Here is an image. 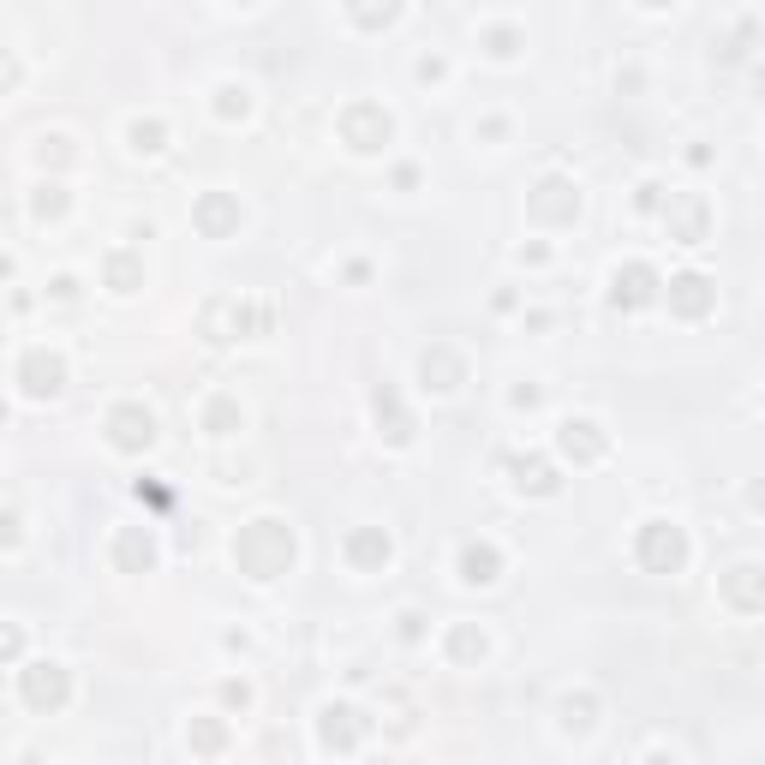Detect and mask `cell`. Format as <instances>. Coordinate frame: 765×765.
<instances>
[{"instance_id":"2","label":"cell","mask_w":765,"mask_h":765,"mask_svg":"<svg viewBox=\"0 0 765 765\" xmlns=\"http://www.w3.org/2000/svg\"><path fill=\"white\" fill-rule=\"evenodd\" d=\"M276 329V306L258 299H210L203 306V335L210 341H246V335H269Z\"/></svg>"},{"instance_id":"17","label":"cell","mask_w":765,"mask_h":765,"mask_svg":"<svg viewBox=\"0 0 765 765\" xmlns=\"http://www.w3.org/2000/svg\"><path fill=\"white\" fill-rule=\"evenodd\" d=\"M371 413H377V430L395 443V449H401V443H413V413L401 407V395H395L389 383H377V389H371Z\"/></svg>"},{"instance_id":"25","label":"cell","mask_w":765,"mask_h":765,"mask_svg":"<svg viewBox=\"0 0 765 765\" xmlns=\"http://www.w3.org/2000/svg\"><path fill=\"white\" fill-rule=\"evenodd\" d=\"M563 729H593L598 724V694H563Z\"/></svg>"},{"instance_id":"28","label":"cell","mask_w":765,"mask_h":765,"mask_svg":"<svg viewBox=\"0 0 765 765\" xmlns=\"http://www.w3.org/2000/svg\"><path fill=\"white\" fill-rule=\"evenodd\" d=\"M246 108H251L246 85H221V90H216V115H221V120H239Z\"/></svg>"},{"instance_id":"23","label":"cell","mask_w":765,"mask_h":765,"mask_svg":"<svg viewBox=\"0 0 765 765\" xmlns=\"http://www.w3.org/2000/svg\"><path fill=\"white\" fill-rule=\"evenodd\" d=\"M186 742L198 747L203 759H210V754H221V747H228V729H221L216 717H191V724H186Z\"/></svg>"},{"instance_id":"33","label":"cell","mask_w":765,"mask_h":765,"mask_svg":"<svg viewBox=\"0 0 765 765\" xmlns=\"http://www.w3.org/2000/svg\"><path fill=\"white\" fill-rule=\"evenodd\" d=\"M354 19H359V24H389V19H395V7H383V12H377V7H359Z\"/></svg>"},{"instance_id":"34","label":"cell","mask_w":765,"mask_h":765,"mask_svg":"<svg viewBox=\"0 0 765 765\" xmlns=\"http://www.w3.org/2000/svg\"><path fill=\"white\" fill-rule=\"evenodd\" d=\"M419 634H425V616L407 610V616H401V640H419Z\"/></svg>"},{"instance_id":"31","label":"cell","mask_w":765,"mask_h":765,"mask_svg":"<svg viewBox=\"0 0 765 765\" xmlns=\"http://www.w3.org/2000/svg\"><path fill=\"white\" fill-rule=\"evenodd\" d=\"M30 210H37L42 221H48V216H60V210H67V191H60V186H42V191H37V203H30Z\"/></svg>"},{"instance_id":"24","label":"cell","mask_w":765,"mask_h":765,"mask_svg":"<svg viewBox=\"0 0 765 765\" xmlns=\"http://www.w3.org/2000/svg\"><path fill=\"white\" fill-rule=\"evenodd\" d=\"M239 425H246V413H239L234 395H216V401L203 407V430H216V437H228V430H239Z\"/></svg>"},{"instance_id":"35","label":"cell","mask_w":765,"mask_h":765,"mask_svg":"<svg viewBox=\"0 0 765 765\" xmlns=\"http://www.w3.org/2000/svg\"><path fill=\"white\" fill-rule=\"evenodd\" d=\"M747 503H754L759 515H765V485H754V490H747Z\"/></svg>"},{"instance_id":"19","label":"cell","mask_w":765,"mask_h":765,"mask_svg":"<svg viewBox=\"0 0 765 765\" xmlns=\"http://www.w3.org/2000/svg\"><path fill=\"white\" fill-rule=\"evenodd\" d=\"M508 473H515V485L533 490V497H556V485H563L545 455H508Z\"/></svg>"},{"instance_id":"11","label":"cell","mask_w":765,"mask_h":765,"mask_svg":"<svg viewBox=\"0 0 765 765\" xmlns=\"http://www.w3.org/2000/svg\"><path fill=\"white\" fill-rule=\"evenodd\" d=\"M717 593H724L729 610H765V568L759 563H736V568H724L717 574Z\"/></svg>"},{"instance_id":"5","label":"cell","mask_w":765,"mask_h":765,"mask_svg":"<svg viewBox=\"0 0 765 765\" xmlns=\"http://www.w3.org/2000/svg\"><path fill=\"white\" fill-rule=\"evenodd\" d=\"M67 694H72V682H67V669H60V664L19 669V699H24L30 712H60V706H67Z\"/></svg>"},{"instance_id":"22","label":"cell","mask_w":765,"mask_h":765,"mask_svg":"<svg viewBox=\"0 0 765 765\" xmlns=\"http://www.w3.org/2000/svg\"><path fill=\"white\" fill-rule=\"evenodd\" d=\"M102 281L115 287V294H138V287H143V264L132 258V251H108V264H102Z\"/></svg>"},{"instance_id":"12","label":"cell","mask_w":765,"mask_h":765,"mask_svg":"<svg viewBox=\"0 0 765 765\" xmlns=\"http://www.w3.org/2000/svg\"><path fill=\"white\" fill-rule=\"evenodd\" d=\"M664 287H669V311L676 317H706L717 306V287L699 276V269H682V276H669Z\"/></svg>"},{"instance_id":"30","label":"cell","mask_w":765,"mask_h":765,"mask_svg":"<svg viewBox=\"0 0 765 765\" xmlns=\"http://www.w3.org/2000/svg\"><path fill=\"white\" fill-rule=\"evenodd\" d=\"M485 42H490V54H503V60H508V54L520 48V30H515V24H490V30H485Z\"/></svg>"},{"instance_id":"14","label":"cell","mask_w":765,"mask_h":765,"mask_svg":"<svg viewBox=\"0 0 765 765\" xmlns=\"http://www.w3.org/2000/svg\"><path fill=\"white\" fill-rule=\"evenodd\" d=\"M365 736V717L354 706H324V717H317V742L329 747V754H354Z\"/></svg>"},{"instance_id":"32","label":"cell","mask_w":765,"mask_h":765,"mask_svg":"<svg viewBox=\"0 0 765 765\" xmlns=\"http://www.w3.org/2000/svg\"><path fill=\"white\" fill-rule=\"evenodd\" d=\"M221 699H228V706H246L251 688H246V682H221Z\"/></svg>"},{"instance_id":"4","label":"cell","mask_w":765,"mask_h":765,"mask_svg":"<svg viewBox=\"0 0 765 765\" xmlns=\"http://www.w3.org/2000/svg\"><path fill=\"white\" fill-rule=\"evenodd\" d=\"M389 132H395V120L383 115L377 102H347V108H341V138L354 143L359 156L383 150V143H389Z\"/></svg>"},{"instance_id":"18","label":"cell","mask_w":765,"mask_h":765,"mask_svg":"<svg viewBox=\"0 0 765 765\" xmlns=\"http://www.w3.org/2000/svg\"><path fill=\"white\" fill-rule=\"evenodd\" d=\"M115 568L120 574H150L156 568V538L143 526H120L115 533Z\"/></svg>"},{"instance_id":"27","label":"cell","mask_w":765,"mask_h":765,"mask_svg":"<svg viewBox=\"0 0 765 765\" xmlns=\"http://www.w3.org/2000/svg\"><path fill=\"white\" fill-rule=\"evenodd\" d=\"M126 138H132L138 156H156V150L168 143V126H162V120H132V126H126Z\"/></svg>"},{"instance_id":"13","label":"cell","mask_w":765,"mask_h":765,"mask_svg":"<svg viewBox=\"0 0 765 765\" xmlns=\"http://www.w3.org/2000/svg\"><path fill=\"white\" fill-rule=\"evenodd\" d=\"M556 449H563L574 467H593V460H604V449H610V437H604L593 419H568L556 430Z\"/></svg>"},{"instance_id":"15","label":"cell","mask_w":765,"mask_h":765,"mask_svg":"<svg viewBox=\"0 0 765 765\" xmlns=\"http://www.w3.org/2000/svg\"><path fill=\"white\" fill-rule=\"evenodd\" d=\"M191 221H198L203 239H228L239 228V198H234V191H203L198 210H191Z\"/></svg>"},{"instance_id":"3","label":"cell","mask_w":765,"mask_h":765,"mask_svg":"<svg viewBox=\"0 0 765 765\" xmlns=\"http://www.w3.org/2000/svg\"><path fill=\"white\" fill-rule=\"evenodd\" d=\"M634 556H640L646 574H682V563H688V533L669 520H646L640 533H634Z\"/></svg>"},{"instance_id":"6","label":"cell","mask_w":765,"mask_h":765,"mask_svg":"<svg viewBox=\"0 0 765 765\" xmlns=\"http://www.w3.org/2000/svg\"><path fill=\"white\" fill-rule=\"evenodd\" d=\"M664 221H669V239H682V246H706V234H712V210L699 191H676L664 203Z\"/></svg>"},{"instance_id":"16","label":"cell","mask_w":765,"mask_h":765,"mask_svg":"<svg viewBox=\"0 0 765 765\" xmlns=\"http://www.w3.org/2000/svg\"><path fill=\"white\" fill-rule=\"evenodd\" d=\"M419 377H425V389H437V395H449L467 383V359L455 354V347H425V359H419Z\"/></svg>"},{"instance_id":"20","label":"cell","mask_w":765,"mask_h":765,"mask_svg":"<svg viewBox=\"0 0 765 765\" xmlns=\"http://www.w3.org/2000/svg\"><path fill=\"white\" fill-rule=\"evenodd\" d=\"M341 550H347V563H354V568H383V563H389V533H383V526H354Z\"/></svg>"},{"instance_id":"21","label":"cell","mask_w":765,"mask_h":765,"mask_svg":"<svg viewBox=\"0 0 765 765\" xmlns=\"http://www.w3.org/2000/svg\"><path fill=\"white\" fill-rule=\"evenodd\" d=\"M497 574H503L497 545H467V550H460V580H467V586H490Z\"/></svg>"},{"instance_id":"29","label":"cell","mask_w":765,"mask_h":765,"mask_svg":"<svg viewBox=\"0 0 765 765\" xmlns=\"http://www.w3.org/2000/svg\"><path fill=\"white\" fill-rule=\"evenodd\" d=\"M138 503L150 508V515H168V508H173V490L156 485V478H138Z\"/></svg>"},{"instance_id":"9","label":"cell","mask_w":765,"mask_h":765,"mask_svg":"<svg viewBox=\"0 0 765 765\" xmlns=\"http://www.w3.org/2000/svg\"><path fill=\"white\" fill-rule=\"evenodd\" d=\"M19 389L30 395V401H48V395L67 389V365H60V354H48V347H30V354L19 359Z\"/></svg>"},{"instance_id":"1","label":"cell","mask_w":765,"mask_h":765,"mask_svg":"<svg viewBox=\"0 0 765 765\" xmlns=\"http://www.w3.org/2000/svg\"><path fill=\"white\" fill-rule=\"evenodd\" d=\"M234 563L239 574H251V580H276V574L294 568V526L281 520H246L234 538Z\"/></svg>"},{"instance_id":"26","label":"cell","mask_w":765,"mask_h":765,"mask_svg":"<svg viewBox=\"0 0 765 765\" xmlns=\"http://www.w3.org/2000/svg\"><path fill=\"white\" fill-rule=\"evenodd\" d=\"M449 658H455V664H478V658H485V634H478L473 622L449 628Z\"/></svg>"},{"instance_id":"7","label":"cell","mask_w":765,"mask_h":765,"mask_svg":"<svg viewBox=\"0 0 765 765\" xmlns=\"http://www.w3.org/2000/svg\"><path fill=\"white\" fill-rule=\"evenodd\" d=\"M658 287H664L658 269L634 258V264H622L616 276H610V306H616V311H640V306H652V299H658Z\"/></svg>"},{"instance_id":"36","label":"cell","mask_w":765,"mask_h":765,"mask_svg":"<svg viewBox=\"0 0 765 765\" xmlns=\"http://www.w3.org/2000/svg\"><path fill=\"white\" fill-rule=\"evenodd\" d=\"M646 765H676V759H669V754H652V759H646Z\"/></svg>"},{"instance_id":"8","label":"cell","mask_w":765,"mask_h":765,"mask_svg":"<svg viewBox=\"0 0 765 765\" xmlns=\"http://www.w3.org/2000/svg\"><path fill=\"white\" fill-rule=\"evenodd\" d=\"M526 210H533V221H550V228H568V221L580 216V191H574L568 180H538L533 191H526Z\"/></svg>"},{"instance_id":"10","label":"cell","mask_w":765,"mask_h":765,"mask_svg":"<svg viewBox=\"0 0 765 765\" xmlns=\"http://www.w3.org/2000/svg\"><path fill=\"white\" fill-rule=\"evenodd\" d=\"M108 443H115V449H126V455L150 449V443H156V419H150V407L120 401L115 413H108Z\"/></svg>"}]
</instances>
